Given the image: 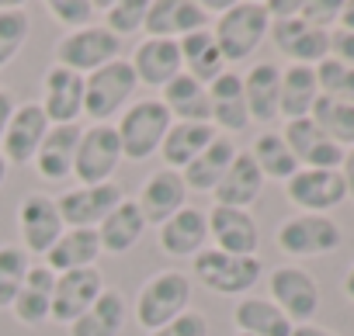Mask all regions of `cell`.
Masks as SVG:
<instances>
[{"mask_svg": "<svg viewBox=\"0 0 354 336\" xmlns=\"http://www.w3.org/2000/svg\"><path fill=\"white\" fill-rule=\"evenodd\" d=\"M261 257H233V253H223L216 246H205L202 253L192 257V274L195 281L212 291V295H236L243 298L247 291H254V284L261 281Z\"/></svg>", "mask_w": 354, "mask_h": 336, "instance_id": "5b68a950", "label": "cell"}, {"mask_svg": "<svg viewBox=\"0 0 354 336\" xmlns=\"http://www.w3.org/2000/svg\"><path fill=\"white\" fill-rule=\"evenodd\" d=\"M264 8H268L271 21H288V18H299L302 0H271V4H264Z\"/></svg>", "mask_w": 354, "mask_h": 336, "instance_id": "7dc6e473", "label": "cell"}, {"mask_svg": "<svg viewBox=\"0 0 354 336\" xmlns=\"http://www.w3.org/2000/svg\"><path fill=\"white\" fill-rule=\"evenodd\" d=\"M261 191H264V174L257 170L254 156H250L247 149H240V152L233 156V163H230V170L223 174L219 188L212 191V198H216V205L250 212V205L261 198Z\"/></svg>", "mask_w": 354, "mask_h": 336, "instance_id": "cb8c5ba5", "label": "cell"}, {"mask_svg": "<svg viewBox=\"0 0 354 336\" xmlns=\"http://www.w3.org/2000/svg\"><path fill=\"white\" fill-rule=\"evenodd\" d=\"M330 59L354 70V32H344V28L330 32Z\"/></svg>", "mask_w": 354, "mask_h": 336, "instance_id": "bcb514c9", "label": "cell"}, {"mask_svg": "<svg viewBox=\"0 0 354 336\" xmlns=\"http://www.w3.org/2000/svg\"><path fill=\"white\" fill-rule=\"evenodd\" d=\"M80 125H53L46 142L35 152V170L42 181L63 184L73 177V163H77V146H80Z\"/></svg>", "mask_w": 354, "mask_h": 336, "instance_id": "603a6c76", "label": "cell"}, {"mask_svg": "<svg viewBox=\"0 0 354 336\" xmlns=\"http://www.w3.org/2000/svg\"><path fill=\"white\" fill-rule=\"evenodd\" d=\"M125 322H129V298H125V291L104 288L97 295V302L77 322L66 326V333L70 336H122Z\"/></svg>", "mask_w": 354, "mask_h": 336, "instance_id": "83f0119b", "label": "cell"}, {"mask_svg": "<svg viewBox=\"0 0 354 336\" xmlns=\"http://www.w3.org/2000/svg\"><path fill=\"white\" fill-rule=\"evenodd\" d=\"M8 174H11V166H8V159H4V156H0V188L8 184Z\"/></svg>", "mask_w": 354, "mask_h": 336, "instance_id": "db71d44e", "label": "cell"}, {"mask_svg": "<svg viewBox=\"0 0 354 336\" xmlns=\"http://www.w3.org/2000/svg\"><path fill=\"white\" fill-rule=\"evenodd\" d=\"M18 233H21V250L28 257H46L56 239L66 233L63 226V215L56 208V198L35 191V195H25L21 205H18Z\"/></svg>", "mask_w": 354, "mask_h": 336, "instance_id": "8fae6325", "label": "cell"}, {"mask_svg": "<svg viewBox=\"0 0 354 336\" xmlns=\"http://www.w3.org/2000/svg\"><path fill=\"white\" fill-rule=\"evenodd\" d=\"M146 8H149V0H111L104 8V28L115 39H129V35L142 32Z\"/></svg>", "mask_w": 354, "mask_h": 336, "instance_id": "60d3db41", "label": "cell"}, {"mask_svg": "<svg viewBox=\"0 0 354 336\" xmlns=\"http://www.w3.org/2000/svg\"><path fill=\"white\" fill-rule=\"evenodd\" d=\"M205 219H209V239H212L216 250L233 253V257H257L261 229H257V219L250 212L212 205L205 212Z\"/></svg>", "mask_w": 354, "mask_h": 336, "instance_id": "2e32d148", "label": "cell"}, {"mask_svg": "<svg viewBox=\"0 0 354 336\" xmlns=\"http://www.w3.org/2000/svg\"><path fill=\"white\" fill-rule=\"evenodd\" d=\"M101 257V239H97V229H66L56 246L42 257L46 267L53 274H66V270H84V267H94Z\"/></svg>", "mask_w": 354, "mask_h": 336, "instance_id": "d6a6232c", "label": "cell"}, {"mask_svg": "<svg viewBox=\"0 0 354 336\" xmlns=\"http://www.w3.org/2000/svg\"><path fill=\"white\" fill-rule=\"evenodd\" d=\"M340 4H344V0H302L299 18H302L306 25H313V28L330 32V25L340 21Z\"/></svg>", "mask_w": 354, "mask_h": 336, "instance_id": "f6af8a7d", "label": "cell"}, {"mask_svg": "<svg viewBox=\"0 0 354 336\" xmlns=\"http://www.w3.org/2000/svg\"><path fill=\"white\" fill-rule=\"evenodd\" d=\"M205 243H209V219L195 205H185L156 229V246L170 260H192L195 253L205 250Z\"/></svg>", "mask_w": 354, "mask_h": 336, "instance_id": "ffe728a7", "label": "cell"}, {"mask_svg": "<svg viewBox=\"0 0 354 336\" xmlns=\"http://www.w3.org/2000/svg\"><path fill=\"white\" fill-rule=\"evenodd\" d=\"M146 226H163L167 219H174L177 212H181L188 205V184L185 177L177 170H167V166H160V170H153L142 188H139V198H136Z\"/></svg>", "mask_w": 354, "mask_h": 336, "instance_id": "ac0fdd59", "label": "cell"}, {"mask_svg": "<svg viewBox=\"0 0 354 336\" xmlns=\"http://www.w3.org/2000/svg\"><path fill=\"white\" fill-rule=\"evenodd\" d=\"M181 63H185V73L188 77H195L198 83H212L216 77H223L230 66H226V59H223V52H219V46H216V35H212V28H202V32H192V35H185L181 42Z\"/></svg>", "mask_w": 354, "mask_h": 336, "instance_id": "d590c367", "label": "cell"}, {"mask_svg": "<svg viewBox=\"0 0 354 336\" xmlns=\"http://www.w3.org/2000/svg\"><path fill=\"white\" fill-rule=\"evenodd\" d=\"M32 267V257L18 246V243H4L0 246V308H11L21 284H25V274Z\"/></svg>", "mask_w": 354, "mask_h": 336, "instance_id": "ab89813d", "label": "cell"}, {"mask_svg": "<svg viewBox=\"0 0 354 336\" xmlns=\"http://www.w3.org/2000/svg\"><path fill=\"white\" fill-rule=\"evenodd\" d=\"M278 46L281 56H288V63L295 66H319L330 56V32L306 25L302 18H288V21H271L268 32Z\"/></svg>", "mask_w": 354, "mask_h": 336, "instance_id": "44dd1931", "label": "cell"}, {"mask_svg": "<svg viewBox=\"0 0 354 336\" xmlns=\"http://www.w3.org/2000/svg\"><path fill=\"white\" fill-rule=\"evenodd\" d=\"M129 63L136 70V80L142 87H156V90H163L177 73H185L181 46H177L174 39H142Z\"/></svg>", "mask_w": 354, "mask_h": 336, "instance_id": "7402d4cb", "label": "cell"}, {"mask_svg": "<svg viewBox=\"0 0 354 336\" xmlns=\"http://www.w3.org/2000/svg\"><path fill=\"white\" fill-rule=\"evenodd\" d=\"M292 336H337V333H330V329H323V326H313V322H302V326L292 329Z\"/></svg>", "mask_w": 354, "mask_h": 336, "instance_id": "816d5d0a", "label": "cell"}, {"mask_svg": "<svg viewBox=\"0 0 354 336\" xmlns=\"http://www.w3.org/2000/svg\"><path fill=\"white\" fill-rule=\"evenodd\" d=\"M136 70L129 59H115L94 73L84 77V118L91 125H111V118H118L132 97H136Z\"/></svg>", "mask_w": 354, "mask_h": 336, "instance_id": "7a4b0ae2", "label": "cell"}, {"mask_svg": "<svg viewBox=\"0 0 354 336\" xmlns=\"http://www.w3.org/2000/svg\"><path fill=\"white\" fill-rule=\"evenodd\" d=\"M163 108L170 111L174 121H202L212 125V101H209V87L198 83L188 73H177L167 87H163Z\"/></svg>", "mask_w": 354, "mask_h": 336, "instance_id": "4dcf8cb0", "label": "cell"}, {"mask_svg": "<svg viewBox=\"0 0 354 336\" xmlns=\"http://www.w3.org/2000/svg\"><path fill=\"white\" fill-rule=\"evenodd\" d=\"M247 152L254 156V163H257V170L264 174V181H285L288 184L302 170L299 159L288 149V142L281 139V132H261Z\"/></svg>", "mask_w": 354, "mask_h": 336, "instance_id": "8d00e7d4", "label": "cell"}, {"mask_svg": "<svg viewBox=\"0 0 354 336\" xmlns=\"http://www.w3.org/2000/svg\"><path fill=\"white\" fill-rule=\"evenodd\" d=\"M285 198L306 215H326L330 208L347 201V184L340 170H302L285 184Z\"/></svg>", "mask_w": 354, "mask_h": 336, "instance_id": "4fadbf2b", "label": "cell"}, {"mask_svg": "<svg viewBox=\"0 0 354 336\" xmlns=\"http://www.w3.org/2000/svg\"><path fill=\"white\" fill-rule=\"evenodd\" d=\"M122 52V39H115L104 25H87L80 32H66L56 42V66H66L80 77L115 63Z\"/></svg>", "mask_w": 354, "mask_h": 336, "instance_id": "ba28073f", "label": "cell"}, {"mask_svg": "<svg viewBox=\"0 0 354 336\" xmlns=\"http://www.w3.org/2000/svg\"><path fill=\"white\" fill-rule=\"evenodd\" d=\"M49 14L66 32H80V28L94 25L97 4H94V0H49Z\"/></svg>", "mask_w": 354, "mask_h": 336, "instance_id": "7bdbcfd3", "label": "cell"}, {"mask_svg": "<svg viewBox=\"0 0 354 336\" xmlns=\"http://www.w3.org/2000/svg\"><path fill=\"white\" fill-rule=\"evenodd\" d=\"M53 288H56V274L46 264H32L25 274V284L11 305L15 319L21 326H32V329L46 326L53 319Z\"/></svg>", "mask_w": 354, "mask_h": 336, "instance_id": "484cf974", "label": "cell"}, {"mask_svg": "<svg viewBox=\"0 0 354 336\" xmlns=\"http://www.w3.org/2000/svg\"><path fill=\"white\" fill-rule=\"evenodd\" d=\"M209 8L198 0H149L146 8V39H174L181 42L192 32L209 28Z\"/></svg>", "mask_w": 354, "mask_h": 336, "instance_id": "7c38bea8", "label": "cell"}, {"mask_svg": "<svg viewBox=\"0 0 354 336\" xmlns=\"http://www.w3.org/2000/svg\"><path fill=\"white\" fill-rule=\"evenodd\" d=\"M309 118L340 149H351L354 146V104H340V101H330V97L319 94L316 104H313V111H309Z\"/></svg>", "mask_w": 354, "mask_h": 336, "instance_id": "74e56055", "label": "cell"}, {"mask_svg": "<svg viewBox=\"0 0 354 336\" xmlns=\"http://www.w3.org/2000/svg\"><path fill=\"white\" fill-rule=\"evenodd\" d=\"M281 139L288 142L292 156L299 159V166H306V170H340L344 152H347V149H340L333 139H326L313 118L285 121Z\"/></svg>", "mask_w": 354, "mask_h": 336, "instance_id": "9a60e30c", "label": "cell"}, {"mask_svg": "<svg viewBox=\"0 0 354 336\" xmlns=\"http://www.w3.org/2000/svg\"><path fill=\"white\" fill-rule=\"evenodd\" d=\"M170 125H174V118H170V111L163 108L160 97L132 101L115 121L122 156L132 159V163H142V159L156 156L160 146H163V135L170 132Z\"/></svg>", "mask_w": 354, "mask_h": 336, "instance_id": "277c9868", "label": "cell"}, {"mask_svg": "<svg viewBox=\"0 0 354 336\" xmlns=\"http://www.w3.org/2000/svg\"><path fill=\"white\" fill-rule=\"evenodd\" d=\"M236 336H247V333H236Z\"/></svg>", "mask_w": 354, "mask_h": 336, "instance_id": "11a10c76", "label": "cell"}, {"mask_svg": "<svg viewBox=\"0 0 354 336\" xmlns=\"http://www.w3.org/2000/svg\"><path fill=\"white\" fill-rule=\"evenodd\" d=\"M122 142L115 125H87L80 132V146H77V163H73V177L84 188L94 184H108L122 163Z\"/></svg>", "mask_w": 354, "mask_h": 336, "instance_id": "52a82bcc", "label": "cell"}, {"mask_svg": "<svg viewBox=\"0 0 354 336\" xmlns=\"http://www.w3.org/2000/svg\"><path fill=\"white\" fill-rule=\"evenodd\" d=\"M32 35L28 8H0V70L11 66Z\"/></svg>", "mask_w": 354, "mask_h": 336, "instance_id": "f35d334b", "label": "cell"}, {"mask_svg": "<svg viewBox=\"0 0 354 336\" xmlns=\"http://www.w3.org/2000/svg\"><path fill=\"white\" fill-rule=\"evenodd\" d=\"M146 233V219L136 205V198H125L101 226H97V239H101V253L108 257H125L139 246Z\"/></svg>", "mask_w": 354, "mask_h": 336, "instance_id": "f546056e", "label": "cell"}, {"mask_svg": "<svg viewBox=\"0 0 354 336\" xmlns=\"http://www.w3.org/2000/svg\"><path fill=\"white\" fill-rule=\"evenodd\" d=\"M192 308V277L185 270H160L153 277H146V284L136 295V305L129 308L136 315V322L153 333L167 322H174L177 315H185Z\"/></svg>", "mask_w": 354, "mask_h": 336, "instance_id": "3957f363", "label": "cell"}, {"mask_svg": "<svg viewBox=\"0 0 354 336\" xmlns=\"http://www.w3.org/2000/svg\"><path fill=\"white\" fill-rule=\"evenodd\" d=\"M278 90H281V66L254 63L243 73V101H247L250 121L257 125L278 121Z\"/></svg>", "mask_w": 354, "mask_h": 336, "instance_id": "f1b7e54d", "label": "cell"}, {"mask_svg": "<svg viewBox=\"0 0 354 336\" xmlns=\"http://www.w3.org/2000/svg\"><path fill=\"white\" fill-rule=\"evenodd\" d=\"M49 128H53V125H49V118H46V111H42L39 101L18 104V111H15V118H11L4 139H0V156L8 159V166H25V163H32L35 152H39V146L46 142Z\"/></svg>", "mask_w": 354, "mask_h": 336, "instance_id": "5bb4252c", "label": "cell"}, {"mask_svg": "<svg viewBox=\"0 0 354 336\" xmlns=\"http://www.w3.org/2000/svg\"><path fill=\"white\" fill-rule=\"evenodd\" d=\"M274 243L285 257H295V260H306V257H326L333 253L340 243H344V233L340 226L330 219V215H288L278 233H274Z\"/></svg>", "mask_w": 354, "mask_h": 336, "instance_id": "8992f818", "label": "cell"}, {"mask_svg": "<svg viewBox=\"0 0 354 336\" xmlns=\"http://www.w3.org/2000/svg\"><path fill=\"white\" fill-rule=\"evenodd\" d=\"M125 201L122 184L108 181V184H94V188H70L56 198V208L63 215L66 229H97L118 205Z\"/></svg>", "mask_w": 354, "mask_h": 336, "instance_id": "30bf717a", "label": "cell"}, {"mask_svg": "<svg viewBox=\"0 0 354 336\" xmlns=\"http://www.w3.org/2000/svg\"><path fill=\"white\" fill-rule=\"evenodd\" d=\"M42 111L49 125H77L84 115V77L66 66H49L42 77Z\"/></svg>", "mask_w": 354, "mask_h": 336, "instance_id": "d6986e66", "label": "cell"}, {"mask_svg": "<svg viewBox=\"0 0 354 336\" xmlns=\"http://www.w3.org/2000/svg\"><path fill=\"white\" fill-rule=\"evenodd\" d=\"M104 277L97 267H84V270H66L56 274V288H53V322L70 326L77 322L104 291Z\"/></svg>", "mask_w": 354, "mask_h": 336, "instance_id": "e0dca14e", "label": "cell"}, {"mask_svg": "<svg viewBox=\"0 0 354 336\" xmlns=\"http://www.w3.org/2000/svg\"><path fill=\"white\" fill-rule=\"evenodd\" d=\"M268 32H271V18H268V8L261 0L226 4L212 25V35H216V46H219L226 66L247 63L257 52V46L268 39Z\"/></svg>", "mask_w": 354, "mask_h": 336, "instance_id": "6da1fadb", "label": "cell"}, {"mask_svg": "<svg viewBox=\"0 0 354 336\" xmlns=\"http://www.w3.org/2000/svg\"><path fill=\"white\" fill-rule=\"evenodd\" d=\"M319 97V83H316V70L313 66H295L288 63L281 70V90H278V118L295 121V118H309L313 104Z\"/></svg>", "mask_w": 354, "mask_h": 336, "instance_id": "836d02e7", "label": "cell"}, {"mask_svg": "<svg viewBox=\"0 0 354 336\" xmlns=\"http://www.w3.org/2000/svg\"><path fill=\"white\" fill-rule=\"evenodd\" d=\"M15 111H18V97H15L8 87H0V139H4V132H8Z\"/></svg>", "mask_w": 354, "mask_h": 336, "instance_id": "c3c4849f", "label": "cell"}, {"mask_svg": "<svg viewBox=\"0 0 354 336\" xmlns=\"http://www.w3.org/2000/svg\"><path fill=\"white\" fill-rule=\"evenodd\" d=\"M340 177L347 184V198H354V146L344 152V163H340Z\"/></svg>", "mask_w": 354, "mask_h": 336, "instance_id": "681fc988", "label": "cell"}, {"mask_svg": "<svg viewBox=\"0 0 354 336\" xmlns=\"http://www.w3.org/2000/svg\"><path fill=\"white\" fill-rule=\"evenodd\" d=\"M316 70V83H319V94L330 97V101H340V104H354V70L337 63V59H323Z\"/></svg>", "mask_w": 354, "mask_h": 336, "instance_id": "b9f144b4", "label": "cell"}, {"mask_svg": "<svg viewBox=\"0 0 354 336\" xmlns=\"http://www.w3.org/2000/svg\"><path fill=\"white\" fill-rule=\"evenodd\" d=\"M344 32H354V0H344L340 4V21H337Z\"/></svg>", "mask_w": 354, "mask_h": 336, "instance_id": "f907efd6", "label": "cell"}, {"mask_svg": "<svg viewBox=\"0 0 354 336\" xmlns=\"http://www.w3.org/2000/svg\"><path fill=\"white\" fill-rule=\"evenodd\" d=\"M209 101H212V128L216 132L223 128V135H233L250 125V111L243 101V73L226 70L223 77H216L209 83Z\"/></svg>", "mask_w": 354, "mask_h": 336, "instance_id": "d4e9b609", "label": "cell"}, {"mask_svg": "<svg viewBox=\"0 0 354 336\" xmlns=\"http://www.w3.org/2000/svg\"><path fill=\"white\" fill-rule=\"evenodd\" d=\"M268 295L271 302L288 315L292 326H302V322H313L316 312H319V284L309 270L302 267H274L271 277H268Z\"/></svg>", "mask_w": 354, "mask_h": 336, "instance_id": "9c48e42d", "label": "cell"}, {"mask_svg": "<svg viewBox=\"0 0 354 336\" xmlns=\"http://www.w3.org/2000/svg\"><path fill=\"white\" fill-rule=\"evenodd\" d=\"M240 149H236V142H233V135H216L185 170H181V177H185V184H188V191H198V195H212L216 188H219V181H223V174L230 170V163H233V156H236Z\"/></svg>", "mask_w": 354, "mask_h": 336, "instance_id": "4316f807", "label": "cell"}, {"mask_svg": "<svg viewBox=\"0 0 354 336\" xmlns=\"http://www.w3.org/2000/svg\"><path fill=\"white\" fill-rule=\"evenodd\" d=\"M344 295L354 302V264H351V270H347V277H344Z\"/></svg>", "mask_w": 354, "mask_h": 336, "instance_id": "f5cc1de1", "label": "cell"}, {"mask_svg": "<svg viewBox=\"0 0 354 336\" xmlns=\"http://www.w3.org/2000/svg\"><path fill=\"white\" fill-rule=\"evenodd\" d=\"M233 322H236V333H247V336H292L295 329L271 298H254V295H243L233 305Z\"/></svg>", "mask_w": 354, "mask_h": 336, "instance_id": "e575fe53", "label": "cell"}, {"mask_svg": "<svg viewBox=\"0 0 354 336\" xmlns=\"http://www.w3.org/2000/svg\"><path fill=\"white\" fill-rule=\"evenodd\" d=\"M216 135H219V132H216L212 125H202V121H174L170 132L163 135V146H160L163 166H167V170L181 174L185 166H188Z\"/></svg>", "mask_w": 354, "mask_h": 336, "instance_id": "1f68e13d", "label": "cell"}, {"mask_svg": "<svg viewBox=\"0 0 354 336\" xmlns=\"http://www.w3.org/2000/svg\"><path fill=\"white\" fill-rule=\"evenodd\" d=\"M146 336H209V319H205V312L188 308L185 315H177L174 322H167V326H160Z\"/></svg>", "mask_w": 354, "mask_h": 336, "instance_id": "ee69618b", "label": "cell"}]
</instances>
